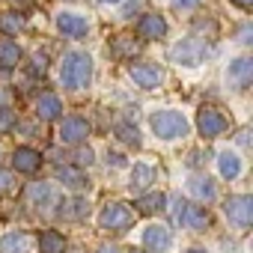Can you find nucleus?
<instances>
[{
  "mask_svg": "<svg viewBox=\"0 0 253 253\" xmlns=\"http://www.w3.org/2000/svg\"><path fill=\"white\" fill-rule=\"evenodd\" d=\"M92 78V60L86 51H69L63 57V69H60V84L69 89H81L86 86Z\"/></svg>",
  "mask_w": 253,
  "mask_h": 253,
  "instance_id": "obj_1",
  "label": "nucleus"
},
{
  "mask_svg": "<svg viewBox=\"0 0 253 253\" xmlns=\"http://www.w3.org/2000/svg\"><path fill=\"white\" fill-rule=\"evenodd\" d=\"M149 125H152V131L158 137H164V140H173V137H185L188 134V119L179 110H158V113H152Z\"/></svg>",
  "mask_w": 253,
  "mask_h": 253,
  "instance_id": "obj_2",
  "label": "nucleus"
},
{
  "mask_svg": "<svg viewBox=\"0 0 253 253\" xmlns=\"http://www.w3.org/2000/svg\"><path fill=\"white\" fill-rule=\"evenodd\" d=\"M98 223L101 229H113V232H125L131 223H134V211L125 206V203H107L98 214Z\"/></svg>",
  "mask_w": 253,
  "mask_h": 253,
  "instance_id": "obj_3",
  "label": "nucleus"
},
{
  "mask_svg": "<svg viewBox=\"0 0 253 253\" xmlns=\"http://www.w3.org/2000/svg\"><path fill=\"white\" fill-rule=\"evenodd\" d=\"M197 128H200V134H203L206 140H214V137H220V134L226 131V119H223L220 110L203 107V110L197 113Z\"/></svg>",
  "mask_w": 253,
  "mask_h": 253,
  "instance_id": "obj_4",
  "label": "nucleus"
},
{
  "mask_svg": "<svg viewBox=\"0 0 253 253\" xmlns=\"http://www.w3.org/2000/svg\"><path fill=\"white\" fill-rule=\"evenodd\" d=\"M223 211H226V217H229L232 223H238V226H250V220H253V197H247V194L229 197L226 206H223Z\"/></svg>",
  "mask_w": 253,
  "mask_h": 253,
  "instance_id": "obj_5",
  "label": "nucleus"
},
{
  "mask_svg": "<svg viewBox=\"0 0 253 253\" xmlns=\"http://www.w3.org/2000/svg\"><path fill=\"white\" fill-rule=\"evenodd\" d=\"M250 81H253V60H250V57L232 60L229 69H226V84L235 86V89H247Z\"/></svg>",
  "mask_w": 253,
  "mask_h": 253,
  "instance_id": "obj_6",
  "label": "nucleus"
},
{
  "mask_svg": "<svg viewBox=\"0 0 253 253\" xmlns=\"http://www.w3.org/2000/svg\"><path fill=\"white\" fill-rule=\"evenodd\" d=\"M170 241H173V232H170V226H164V223H149V226L143 229V244H146L149 253H164V250L170 247Z\"/></svg>",
  "mask_w": 253,
  "mask_h": 253,
  "instance_id": "obj_7",
  "label": "nucleus"
},
{
  "mask_svg": "<svg viewBox=\"0 0 253 253\" xmlns=\"http://www.w3.org/2000/svg\"><path fill=\"white\" fill-rule=\"evenodd\" d=\"M86 134H89V122L81 119V116H69V119H63V125H60V140L69 143V146L86 140Z\"/></svg>",
  "mask_w": 253,
  "mask_h": 253,
  "instance_id": "obj_8",
  "label": "nucleus"
},
{
  "mask_svg": "<svg viewBox=\"0 0 253 253\" xmlns=\"http://www.w3.org/2000/svg\"><path fill=\"white\" fill-rule=\"evenodd\" d=\"M131 81L137 86H143V89H155V86H161L164 72L158 66H152V63H140V66H131Z\"/></svg>",
  "mask_w": 253,
  "mask_h": 253,
  "instance_id": "obj_9",
  "label": "nucleus"
},
{
  "mask_svg": "<svg viewBox=\"0 0 253 253\" xmlns=\"http://www.w3.org/2000/svg\"><path fill=\"white\" fill-rule=\"evenodd\" d=\"M57 30H60L63 36L81 39V36H86L89 24H86V18H84V15H75V12H60V15H57Z\"/></svg>",
  "mask_w": 253,
  "mask_h": 253,
  "instance_id": "obj_10",
  "label": "nucleus"
},
{
  "mask_svg": "<svg viewBox=\"0 0 253 253\" xmlns=\"http://www.w3.org/2000/svg\"><path fill=\"white\" fill-rule=\"evenodd\" d=\"M164 33H167V21H164L158 12L143 15V18L137 21V36H140V39H161Z\"/></svg>",
  "mask_w": 253,
  "mask_h": 253,
  "instance_id": "obj_11",
  "label": "nucleus"
},
{
  "mask_svg": "<svg viewBox=\"0 0 253 253\" xmlns=\"http://www.w3.org/2000/svg\"><path fill=\"white\" fill-rule=\"evenodd\" d=\"M12 164H15L18 173H36L39 164H42V158H39L36 149H30V146H18V149L12 152Z\"/></svg>",
  "mask_w": 253,
  "mask_h": 253,
  "instance_id": "obj_12",
  "label": "nucleus"
},
{
  "mask_svg": "<svg viewBox=\"0 0 253 253\" xmlns=\"http://www.w3.org/2000/svg\"><path fill=\"white\" fill-rule=\"evenodd\" d=\"M170 57H173L176 63L197 66V63H200V57H203V45H197V42H179V45L170 51Z\"/></svg>",
  "mask_w": 253,
  "mask_h": 253,
  "instance_id": "obj_13",
  "label": "nucleus"
},
{
  "mask_svg": "<svg viewBox=\"0 0 253 253\" xmlns=\"http://www.w3.org/2000/svg\"><path fill=\"white\" fill-rule=\"evenodd\" d=\"M60 113H63V101H60L54 92L39 95V101H36V116H39V119H57Z\"/></svg>",
  "mask_w": 253,
  "mask_h": 253,
  "instance_id": "obj_14",
  "label": "nucleus"
},
{
  "mask_svg": "<svg viewBox=\"0 0 253 253\" xmlns=\"http://www.w3.org/2000/svg\"><path fill=\"white\" fill-rule=\"evenodd\" d=\"M188 229H206L209 226V211L203 209V206H185V211H182V217H179Z\"/></svg>",
  "mask_w": 253,
  "mask_h": 253,
  "instance_id": "obj_15",
  "label": "nucleus"
},
{
  "mask_svg": "<svg viewBox=\"0 0 253 253\" xmlns=\"http://www.w3.org/2000/svg\"><path fill=\"white\" fill-rule=\"evenodd\" d=\"M39 253H66V238L57 229H45L39 235Z\"/></svg>",
  "mask_w": 253,
  "mask_h": 253,
  "instance_id": "obj_16",
  "label": "nucleus"
},
{
  "mask_svg": "<svg viewBox=\"0 0 253 253\" xmlns=\"http://www.w3.org/2000/svg\"><path fill=\"white\" fill-rule=\"evenodd\" d=\"M217 170H220V176L223 179H235L238 173H241V158L235 155V152H220L217 155Z\"/></svg>",
  "mask_w": 253,
  "mask_h": 253,
  "instance_id": "obj_17",
  "label": "nucleus"
},
{
  "mask_svg": "<svg viewBox=\"0 0 253 253\" xmlns=\"http://www.w3.org/2000/svg\"><path fill=\"white\" fill-rule=\"evenodd\" d=\"M188 188H191V194L197 197V200H203V203H211L214 200V185H211V179H206V176H194L191 182H188Z\"/></svg>",
  "mask_w": 253,
  "mask_h": 253,
  "instance_id": "obj_18",
  "label": "nucleus"
},
{
  "mask_svg": "<svg viewBox=\"0 0 253 253\" xmlns=\"http://www.w3.org/2000/svg\"><path fill=\"white\" fill-rule=\"evenodd\" d=\"M21 63V48L9 39L0 42V69H15Z\"/></svg>",
  "mask_w": 253,
  "mask_h": 253,
  "instance_id": "obj_19",
  "label": "nucleus"
},
{
  "mask_svg": "<svg viewBox=\"0 0 253 253\" xmlns=\"http://www.w3.org/2000/svg\"><path fill=\"white\" fill-rule=\"evenodd\" d=\"M164 203H167V197L158 194V191H152V194H143V197L137 200V211H143V214H155V211L167 209Z\"/></svg>",
  "mask_w": 253,
  "mask_h": 253,
  "instance_id": "obj_20",
  "label": "nucleus"
},
{
  "mask_svg": "<svg viewBox=\"0 0 253 253\" xmlns=\"http://www.w3.org/2000/svg\"><path fill=\"white\" fill-rule=\"evenodd\" d=\"M155 179V170L152 167H146V164H137L134 170H131V191H146L149 188V182Z\"/></svg>",
  "mask_w": 253,
  "mask_h": 253,
  "instance_id": "obj_21",
  "label": "nucleus"
},
{
  "mask_svg": "<svg viewBox=\"0 0 253 253\" xmlns=\"http://www.w3.org/2000/svg\"><path fill=\"white\" fill-rule=\"evenodd\" d=\"M24 247H27L24 232H6L0 238V253H24Z\"/></svg>",
  "mask_w": 253,
  "mask_h": 253,
  "instance_id": "obj_22",
  "label": "nucleus"
},
{
  "mask_svg": "<svg viewBox=\"0 0 253 253\" xmlns=\"http://www.w3.org/2000/svg\"><path fill=\"white\" fill-rule=\"evenodd\" d=\"M60 182L66 185V188H72V191H81V188H86V176L81 173V170H75V167H60Z\"/></svg>",
  "mask_w": 253,
  "mask_h": 253,
  "instance_id": "obj_23",
  "label": "nucleus"
},
{
  "mask_svg": "<svg viewBox=\"0 0 253 253\" xmlns=\"http://www.w3.org/2000/svg\"><path fill=\"white\" fill-rule=\"evenodd\" d=\"M27 197H30V203H36V206H51V200H54V191H51V185H45V182H39V185H30L27 188Z\"/></svg>",
  "mask_w": 253,
  "mask_h": 253,
  "instance_id": "obj_24",
  "label": "nucleus"
},
{
  "mask_svg": "<svg viewBox=\"0 0 253 253\" xmlns=\"http://www.w3.org/2000/svg\"><path fill=\"white\" fill-rule=\"evenodd\" d=\"M137 48H140V45H137L131 36H116V39H113V54H116V57H134Z\"/></svg>",
  "mask_w": 253,
  "mask_h": 253,
  "instance_id": "obj_25",
  "label": "nucleus"
},
{
  "mask_svg": "<svg viewBox=\"0 0 253 253\" xmlns=\"http://www.w3.org/2000/svg\"><path fill=\"white\" fill-rule=\"evenodd\" d=\"M116 137H119L122 143H128V146H140V131H137V125H128V122L116 125Z\"/></svg>",
  "mask_w": 253,
  "mask_h": 253,
  "instance_id": "obj_26",
  "label": "nucleus"
},
{
  "mask_svg": "<svg viewBox=\"0 0 253 253\" xmlns=\"http://www.w3.org/2000/svg\"><path fill=\"white\" fill-rule=\"evenodd\" d=\"M24 27V18L18 15V12H9V15H3L0 18V30H3L6 36H12V33H18Z\"/></svg>",
  "mask_w": 253,
  "mask_h": 253,
  "instance_id": "obj_27",
  "label": "nucleus"
},
{
  "mask_svg": "<svg viewBox=\"0 0 253 253\" xmlns=\"http://www.w3.org/2000/svg\"><path fill=\"white\" fill-rule=\"evenodd\" d=\"M45 69H48V60H45L42 54H33V60H30V75H45Z\"/></svg>",
  "mask_w": 253,
  "mask_h": 253,
  "instance_id": "obj_28",
  "label": "nucleus"
},
{
  "mask_svg": "<svg viewBox=\"0 0 253 253\" xmlns=\"http://www.w3.org/2000/svg\"><path fill=\"white\" fill-rule=\"evenodd\" d=\"M170 203H173V217H176V220H179V217H182V211H185V206H188V203H185V200H182V197H173V200H170Z\"/></svg>",
  "mask_w": 253,
  "mask_h": 253,
  "instance_id": "obj_29",
  "label": "nucleus"
},
{
  "mask_svg": "<svg viewBox=\"0 0 253 253\" xmlns=\"http://www.w3.org/2000/svg\"><path fill=\"white\" fill-rule=\"evenodd\" d=\"M9 188H12V173L0 170V194H3V191H9Z\"/></svg>",
  "mask_w": 253,
  "mask_h": 253,
  "instance_id": "obj_30",
  "label": "nucleus"
},
{
  "mask_svg": "<svg viewBox=\"0 0 253 253\" xmlns=\"http://www.w3.org/2000/svg\"><path fill=\"white\" fill-rule=\"evenodd\" d=\"M75 158H78V167H84V164H92V149H81Z\"/></svg>",
  "mask_w": 253,
  "mask_h": 253,
  "instance_id": "obj_31",
  "label": "nucleus"
},
{
  "mask_svg": "<svg viewBox=\"0 0 253 253\" xmlns=\"http://www.w3.org/2000/svg\"><path fill=\"white\" fill-rule=\"evenodd\" d=\"M9 125H12V113L3 107V110H0V128H9Z\"/></svg>",
  "mask_w": 253,
  "mask_h": 253,
  "instance_id": "obj_32",
  "label": "nucleus"
},
{
  "mask_svg": "<svg viewBox=\"0 0 253 253\" xmlns=\"http://www.w3.org/2000/svg\"><path fill=\"white\" fill-rule=\"evenodd\" d=\"M173 3H176V6H182V9H194L200 0H173Z\"/></svg>",
  "mask_w": 253,
  "mask_h": 253,
  "instance_id": "obj_33",
  "label": "nucleus"
},
{
  "mask_svg": "<svg viewBox=\"0 0 253 253\" xmlns=\"http://www.w3.org/2000/svg\"><path fill=\"white\" fill-rule=\"evenodd\" d=\"M238 42H250V27H247V24L238 30Z\"/></svg>",
  "mask_w": 253,
  "mask_h": 253,
  "instance_id": "obj_34",
  "label": "nucleus"
},
{
  "mask_svg": "<svg viewBox=\"0 0 253 253\" xmlns=\"http://www.w3.org/2000/svg\"><path fill=\"white\" fill-rule=\"evenodd\" d=\"M238 143H241V146H247V143H250V131H247V128H241V131H238Z\"/></svg>",
  "mask_w": 253,
  "mask_h": 253,
  "instance_id": "obj_35",
  "label": "nucleus"
},
{
  "mask_svg": "<svg viewBox=\"0 0 253 253\" xmlns=\"http://www.w3.org/2000/svg\"><path fill=\"white\" fill-rule=\"evenodd\" d=\"M232 3L241 6V9H250V6H253V0H232Z\"/></svg>",
  "mask_w": 253,
  "mask_h": 253,
  "instance_id": "obj_36",
  "label": "nucleus"
},
{
  "mask_svg": "<svg viewBox=\"0 0 253 253\" xmlns=\"http://www.w3.org/2000/svg\"><path fill=\"white\" fill-rule=\"evenodd\" d=\"M98 253H119V250H116V247H113V244H104V247H101V250H98Z\"/></svg>",
  "mask_w": 253,
  "mask_h": 253,
  "instance_id": "obj_37",
  "label": "nucleus"
},
{
  "mask_svg": "<svg viewBox=\"0 0 253 253\" xmlns=\"http://www.w3.org/2000/svg\"><path fill=\"white\" fill-rule=\"evenodd\" d=\"M12 3H15V6H30L33 0H12Z\"/></svg>",
  "mask_w": 253,
  "mask_h": 253,
  "instance_id": "obj_38",
  "label": "nucleus"
},
{
  "mask_svg": "<svg viewBox=\"0 0 253 253\" xmlns=\"http://www.w3.org/2000/svg\"><path fill=\"white\" fill-rule=\"evenodd\" d=\"M188 253H206V250H200V247H191V250H188Z\"/></svg>",
  "mask_w": 253,
  "mask_h": 253,
  "instance_id": "obj_39",
  "label": "nucleus"
},
{
  "mask_svg": "<svg viewBox=\"0 0 253 253\" xmlns=\"http://www.w3.org/2000/svg\"><path fill=\"white\" fill-rule=\"evenodd\" d=\"M98 3H119V0H98Z\"/></svg>",
  "mask_w": 253,
  "mask_h": 253,
  "instance_id": "obj_40",
  "label": "nucleus"
},
{
  "mask_svg": "<svg viewBox=\"0 0 253 253\" xmlns=\"http://www.w3.org/2000/svg\"><path fill=\"white\" fill-rule=\"evenodd\" d=\"M131 253H143V250H131Z\"/></svg>",
  "mask_w": 253,
  "mask_h": 253,
  "instance_id": "obj_41",
  "label": "nucleus"
}]
</instances>
